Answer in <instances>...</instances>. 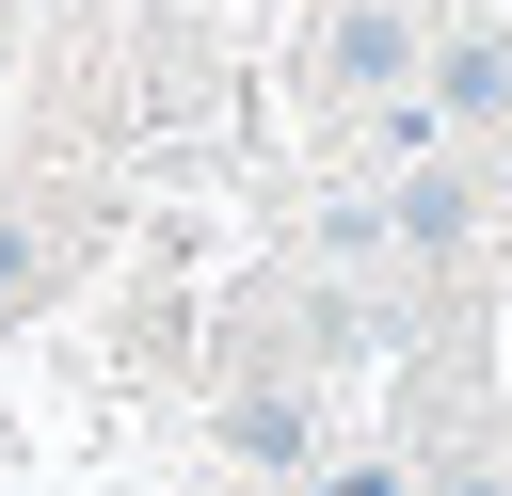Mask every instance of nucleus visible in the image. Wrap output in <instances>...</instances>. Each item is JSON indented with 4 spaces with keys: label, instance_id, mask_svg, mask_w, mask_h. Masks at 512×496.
Instances as JSON below:
<instances>
[{
    "label": "nucleus",
    "instance_id": "obj_6",
    "mask_svg": "<svg viewBox=\"0 0 512 496\" xmlns=\"http://www.w3.org/2000/svg\"><path fill=\"white\" fill-rule=\"evenodd\" d=\"M336 496H400V480H336Z\"/></svg>",
    "mask_w": 512,
    "mask_h": 496
},
{
    "label": "nucleus",
    "instance_id": "obj_4",
    "mask_svg": "<svg viewBox=\"0 0 512 496\" xmlns=\"http://www.w3.org/2000/svg\"><path fill=\"white\" fill-rule=\"evenodd\" d=\"M224 448H240V464H304L320 416H304V400H224Z\"/></svg>",
    "mask_w": 512,
    "mask_h": 496
},
{
    "label": "nucleus",
    "instance_id": "obj_3",
    "mask_svg": "<svg viewBox=\"0 0 512 496\" xmlns=\"http://www.w3.org/2000/svg\"><path fill=\"white\" fill-rule=\"evenodd\" d=\"M64 256H80L64 208H0V320H32V304L64 288Z\"/></svg>",
    "mask_w": 512,
    "mask_h": 496
},
{
    "label": "nucleus",
    "instance_id": "obj_1",
    "mask_svg": "<svg viewBox=\"0 0 512 496\" xmlns=\"http://www.w3.org/2000/svg\"><path fill=\"white\" fill-rule=\"evenodd\" d=\"M416 48H432V32H416L400 0H336V32H320V96H336V112H400V96H416Z\"/></svg>",
    "mask_w": 512,
    "mask_h": 496
},
{
    "label": "nucleus",
    "instance_id": "obj_5",
    "mask_svg": "<svg viewBox=\"0 0 512 496\" xmlns=\"http://www.w3.org/2000/svg\"><path fill=\"white\" fill-rule=\"evenodd\" d=\"M448 496H512V480H448Z\"/></svg>",
    "mask_w": 512,
    "mask_h": 496
},
{
    "label": "nucleus",
    "instance_id": "obj_2",
    "mask_svg": "<svg viewBox=\"0 0 512 496\" xmlns=\"http://www.w3.org/2000/svg\"><path fill=\"white\" fill-rule=\"evenodd\" d=\"M416 112H448V128H496V112H512V32H496V16L432 32V48H416Z\"/></svg>",
    "mask_w": 512,
    "mask_h": 496
}]
</instances>
